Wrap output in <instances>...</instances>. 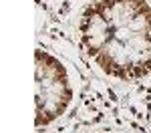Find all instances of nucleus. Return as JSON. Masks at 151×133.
<instances>
[{
	"label": "nucleus",
	"mask_w": 151,
	"mask_h": 133,
	"mask_svg": "<svg viewBox=\"0 0 151 133\" xmlns=\"http://www.w3.org/2000/svg\"><path fill=\"white\" fill-rule=\"evenodd\" d=\"M83 52L109 77L137 81L151 75V4L147 0H91L79 14Z\"/></svg>",
	"instance_id": "f257e3e1"
},
{
	"label": "nucleus",
	"mask_w": 151,
	"mask_h": 133,
	"mask_svg": "<svg viewBox=\"0 0 151 133\" xmlns=\"http://www.w3.org/2000/svg\"><path fill=\"white\" fill-rule=\"evenodd\" d=\"M35 99L38 129L65 115L75 99V83L67 65L42 48L35 52Z\"/></svg>",
	"instance_id": "f03ea898"
},
{
	"label": "nucleus",
	"mask_w": 151,
	"mask_h": 133,
	"mask_svg": "<svg viewBox=\"0 0 151 133\" xmlns=\"http://www.w3.org/2000/svg\"><path fill=\"white\" fill-rule=\"evenodd\" d=\"M93 133H113V131H93Z\"/></svg>",
	"instance_id": "7ed1b4c3"
}]
</instances>
